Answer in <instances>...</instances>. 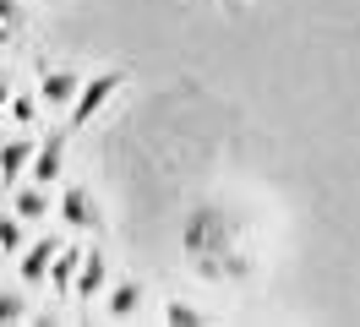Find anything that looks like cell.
Returning <instances> with one entry per match:
<instances>
[{
	"label": "cell",
	"mask_w": 360,
	"mask_h": 327,
	"mask_svg": "<svg viewBox=\"0 0 360 327\" xmlns=\"http://www.w3.org/2000/svg\"><path fill=\"white\" fill-rule=\"evenodd\" d=\"M136 311H142V283H136V278H120L110 289V316H115V322H131Z\"/></svg>",
	"instance_id": "obj_10"
},
{
	"label": "cell",
	"mask_w": 360,
	"mask_h": 327,
	"mask_svg": "<svg viewBox=\"0 0 360 327\" xmlns=\"http://www.w3.org/2000/svg\"><path fill=\"white\" fill-rule=\"evenodd\" d=\"M0 22H6V27L17 22V0H0Z\"/></svg>",
	"instance_id": "obj_15"
},
{
	"label": "cell",
	"mask_w": 360,
	"mask_h": 327,
	"mask_svg": "<svg viewBox=\"0 0 360 327\" xmlns=\"http://www.w3.org/2000/svg\"><path fill=\"white\" fill-rule=\"evenodd\" d=\"M60 218H66L71 229H98V207L88 202L82 186H66V191H60Z\"/></svg>",
	"instance_id": "obj_4"
},
{
	"label": "cell",
	"mask_w": 360,
	"mask_h": 327,
	"mask_svg": "<svg viewBox=\"0 0 360 327\" xmlns=\"http://www.w3.org/2000/svg\"><path fill=\"white\" fill-rule=\"evenodd\" d=\"M0 251H22V218H0Z\"/></svg>",
	"instance_id": "obj_13"
},
{
	"label": "cell",
	"mask_w": 360,
	"mask_h": 327,
	"mask_svg": "<svg viewBox=\"0 0 360 327\" xmlns=\"http://www.w3.org/2000/svg\"><path fill=\"white\" fill-rule=\"evenodd\" d=\"M66 174V136H49L44 148H33V158H27V180L33 186H55Z\"/></svg>",
	"instance_id": "obj_3"
},
{
	"label": "cell",
	"mask_w": 360,
	"mask_h": 327,
	"mask_svg": "<svg viewBox=\"0 0 360 327\" xmlns=\"http://www.w3.org/2000/svg\"><path fill=\"white\" fill-rule=\"evenodd\" d=\"M104 257L98 251H82V262H77V283H71V300H93L98 289H104Z\"/></svg>",
	"instance_id": "obj_5"
},
{
	"label": "cell",
	"mask_w": 360,
	"mask_h": 327,
	"mask_svg": "<svg viewBox=\"0 0 360 327\" xmlns=\"http://www.w3.org/2000/svg\"><path fill=\"white\" fill-rule=\"evenodd\" d=\"M224 6H229V11H235V6H246V0H224Z\"/></svg>",
	"instance_id": "obj_17"
},
{
	"label": "cell",
	"mask_w": 360,
	"mask_h": 327,
	"mask_svg": "<svg viewBox=\"0 0 360 327\" xmlns=\"http://www.w3.org/2000/svg\"><path fill=\"white\" fill-rule=\"evenodd\" d=\"M77 262H82V251H55V262H49V283L66 300H71V283H77Z\"/></svg>",
	"instance_id": "obj_11"
},
{
	"label": "cell",
	"mask_w": 360,
	"mask_h": 327,
	"mask_svg": "<svg viewBox=\"0 0 360 327\" xmlns=\"http://www.w3.org/2000/svg\"><path fill=\"white\" fill-rule=\"evenodd\" d=\"M27 158H33V142L11 136V142L0 148V180H6V186H17V180L27 174Z\"/></svg>",
	"instance_id": "obj_9"
},
{
	"label": "cell",
	"mask_w": 360,
	"mask_h": 327,
	"mask_svg": "<svg viewBox=\"0 0 360 327\" xmlns=\"http://www.w3.org/2000/svg\"><path fill=\"white\" fill-rule=\"evenodd\" d=\"M55 251H60V240H39V245H27L22 262H17L22 283H44V278H49V262H55Z\"/></svg>",
	"instance_id": "obj_6"
},
{
	"label": "cell",
	"mask_w": 360,
	"mask_h": 327,
	"mask_svg": "<svg viewBox=\"0 0 360 327\" xmlns=\"http://www.w3.org/2000/svg\"><path fill=\"white\" fill-rule=\"evenodd\" d=\"M164 322H169V327H197V322H202V311H197V305L169 300V305H164Z\"/></svg>",
	"instance_id": "obj_12"
},
{
	"label": "cell",
	"mask_w": 360,
	"mask_h": 327,
	"mask_svg": "<svg viewBox=\"0 0 360 327\" xmlns=\"http://www.w3.org/2000/svg\"><path fill=\"white\" fill-rule=\"evenodd\" d=\"M11 213L22 218V224H33V218H49V186H33V180H27L22 191L11 196Z\"/></svg>",
	"instance_id": "obj_8"
},
{
	"label": "cell",
	"mask_w": 360,
	"mask_h": 327,
	"mask_svg": "<svg viewBox=\"0 0 360 327\" xmlns=\"http://www.w3.org/2000/svg\"><path fill=\"white\" fill-rule=\"evenodd\" d=\"M77 87H82V77L77 71H44V82H39V98H44L49 109H60L77 98Z\"/></svg>",
	"instance_id": "obj_7"
},
{
	"label": "cell",
	"mask_w": 360,
	"mask_h": 327,
	"mask_svg": "<svg viewBox=\"0 0 360 327\" xmlns=\"http://www.w3.org/2000/svg\"><path fill=\"white\" fill-rule=\"evenodd\" d=\"M180 251L191 257V267L202 278H240L246 273V251L235 240V218L224 207H191L180 224Z\"/></svg>",
	"instance_id": "obj_1"
},
{
	"label": "cell",
	"mask_w": 360,
	"mask_h": 327,
	"mask_svg": "<svg viewBox=\"0 0 360 327\" xmlns=\"http://www.w3.org/2000/svg\"><path fill=\"white\" fill-rule=\"evenodd\" d=\"M120 82H126V71H98L93 82L77 87V98H71V115H66V131H82V126H88L93 115H98V109L115 98V87H120Z\"/></svg>",
	"instance_id": "obj_2"
},
{
	"label": "cell",
	"mask_w": 360,
	"mask_h": 327,
	"mask_svg": "<svg viewBox=\"0 0 360 327\" xmlns=\"http://www.w3.org/2000/svg\"><path fill=\"white\" fill-rule=\"evenodd\" d=\"M0 44H6V22H0Z\"/></svg>",
	"instance_id": "obj_18"
},
{
	"label": "cell",
	"mask_w": 360,
	"mask_h": 327,
	"mask_svg": "<svg viewBox=\"0 0 360 327\" xmlns=\"http://www.w3.org/2000/svg\"><path fill=\"white\" fill-rule=\"evenodd\" d=\"M0 322H27V300L22 295H0Z\"/></svg>",
	"instance_id": "obj_14"
},
{
	"label": "cell",
	"mask_w": 360,
	"mask_h": 327,
	"mask_svg": "<svg viewBox=\"0 0 360 327\" xmlns=\"http://www.w3.org/2000/svg\"><path fill=\"white\" fill-rule=\"evenodd\" d=\"M0 104H11V82L6 77H0Z\"/></svg>",
	"instance_id": "obj_16"
}]
</instances>
